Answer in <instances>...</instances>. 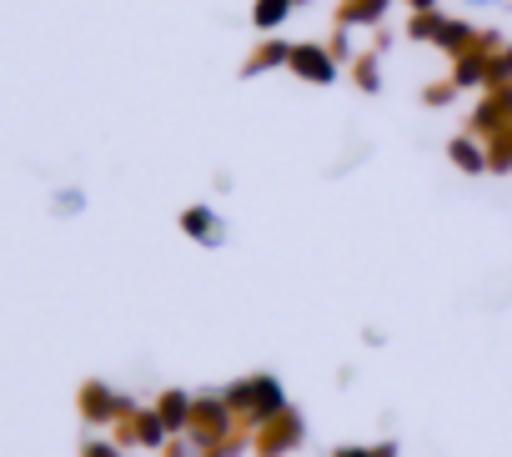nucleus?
Instances as JSON below:
<instances>
[{
    "label": "nucleus",
    "instance_id": "8",
    "mask_svg": "<svg viewBox=\"0 0 512 457\" xmlns=\"http://www.w3.org/2000/svg\"><path fill=\"white\" fill-rule=\"evenodd\" d=\"M387 6L392 0H347V6L337 11V21L352 31V26H377L382 16H387Z\"/></svg>",
    "mask_w": 512,
    "mask_h": 457
},
{
    "label": "nucleus",
    "instance_id": "14",
    "mask_svg": "<svg viewBox=\"0 0 512 457\" xmlns=\"http://www.w3.org/2000/svg\"><path fill=\"white\" fill-rule=\"evenodd\" d=\"M337 457H397V447L392 442H382V447H337Z\"/></svg>",
    "mask_w": 512,
    "mask_h": 457
},
{
    "label": "nucleus",
    "instance_id": "17",
    "mask_svg": "<svg viewBox=\"0 0 512 457\" xmlns=\"http://www.w3.org/2000/svg\"><path fill=\"white\" fill-rule=\"evenodd\" d=\"M407 6H412V11H432V6H437V0H407Z\"/></svg>",
    "mask_w": 512,
    "mask_h": 457
},
{
    "label": "nucleus",
    "instance_id": "9",
    "mask_svg": "<svg viewBox=\"0 0 512 457\" xmlns=\"http://www.w3.org/2000/svg\"><path fill=\"white\" fill-rule=\"evenodd\" d=\"M292 51L297 46H287V41H267V46H256V56L241 66L246 76H262V71H272V66H292Z\"/></svg>",
    "mask_w": 512,
    "mask_h": 457
},
{
    "label": "nucleus",
    "instance_id": "6",
    "mask_svg": "<svg viewBox=\"0 0 512 457\" xmlns=\"http://www.w3.org/2000/svg\"><path fill=\"white\" fill-rule=\"evenodd\" d=\"M181 232L196 237V242H206V247L221 242V226H216V211H211V206H186V211H181Z\"/></svg>",
    "mask_w": 512,
    "mask_h": 457
},
{
    "label": "nucleus",
    "instance_id": "4",
    "mask_svg": "<svg viewBox=\"0 0 512 457\" xmlns=\"http://www.w3.org/2000/svg\"><path fill=\"white\" fill-rule=\"evenodd\" d=\"M297 442H302V417H297L292 407L262 427V457H282V452H292Z\"/></svg>",
    "mask_w": 512,
    "mask_h": 457
},
{
    "label": "nucleus",
    "instance_id": "1",
    "mask_svg": "<svg viewBox=\"0 0 512 457\" xmlns=\"http://www.w3.org/2000/svg\"><path fill=\"white\" fill-rule=\"evenodd\" d=\"M221 397L231 402L236 417H246V427H267L272 417L287 412V392H282L277 377H246V382H231Z\"/></svg>",
    "mask_w": 512,
    "mask_h": 457
},
{
    "label": "nucleus",
    "instance_id": "10",
    "mask_svg": "<svg viewBox=\"0 0 512 457\" xmlns=\"http://www.w3.org/2000/svg\"><path fill=\"white\" fill-rule=\"evenodd\" d=\"M292 6L297 0H256V11H251V21L262 26V31H277L287 16H292Z\"/></svg>",
    "mask_w": 512,
    "mask_h": 457
},
{
    "label": "nucleus",
    "instance_id": "13",
    "mask_svg": "<svg viewBox=\"0 0 512 457\" xmlns=\"http://www.w3.org/2000/svg\"><path fill=\"white\" fill-rule=\"evenodd\" d=\"M352 76H357V86H362V91H377V86H382V81H377V51H372V56H357Z\"/></svg>",
    "mask_w": 512,
    "mask_h": 457
},
{
    "label": "nucleus",
    "instance_id": "2",
    "mask_svg": "<svg viewBox=\"0 0 512 457\" xmlns=\"http://www.w3.org/2000/svg\"><path fill=\"white\" fill-rule=\"evenodd\" d=\"M126 412H136V407L126 397H116L106 382H86L81 387V417L86 422H121Z\"/></svg>",
    "mask_w": 512,
    "mask_h": 457
},
{
    "label": "nucleus",
    "instance_id": "15",
    "mask_svg": "<svg viewBox=\"0 0 512 457\" xmlns=\"http://www.w3.org/2000/svg\"><path fill=\"white\" fill-rule=\"evenodd\" d=\"M452 91H457V81H447V86H427V91H422V101H427V106H447V101H452Z\"/></svg>",
    "mask_w": 512,
    "mask_h": 457
},
{
    "label": "nucleus",
    "instance_id": "7",
    "mask_svg": "<svg viewBox=\"0 0 512 457\" xmlns=\"http://www.w3.org/2000/svg\"><path fill=\"white\" fill-rule=\"evenodd\" d=\"M447 156H452V161H457V171H467V176H482V171L492 166V156H487L472 136H457V141L447 146Z\"/></svg>",
    "mask_w": 512,
    "mask_h": 457
},
{
    "label": "nucleus",
    "instance_id": "5",
    "mask_svg": "<svg viewBox=\"0 0 512 457\" xmlns=\"http://www.w3.org/2000/svg\"><path fill=\"white\" fill-rule=\"evenodd\" d=\"M191 412H196V397H186V392H161L156 397V417L166 422V432H186Z\"/></svg>",
    "mask_w": 512,
    "mask_h": 457
},
{
    "label": "nucleus",
    "instance_id": "11",
    "mask_svg": "<svg viewBox=\"0 0 512 457\" xmlns=\"http://www.w3.org/2000/svg\"><path fill=\"white\" fill-rule=\"evenodd\" d=\"M487 86L497 91V86H512V46H497L492 56H487Z\"/></svg>",
    "mask_w": 512,
    "mask_h": 457
},
{
    "label": "nucleus",
    "instance_id": "3",
    "mask_svg": "<svg viewBox=\"0 0 512 457\" xmlns=\"http://www.w3.org/2000/svg\"><path fill=\"white\" fill-rule=\"evenodd\" d=\"M292 71H297L302 81H312V86H327V81L337 76V56H332V51H322L317 41H307V46H297V51H292Z\"/></svg>",
    "mask_w": 512,
    "mask_h": 457
},
{
    "label": "nucleus",
    "instance_id": "12",
    "mask_svg": "<svg viewBox=\"0 0 512 457\" xmlns=\"http://www.w3.org/2000/svg\"><path fill=\"white\" fill-rule=\"evenodd\" d=\"M442 26H447V21H442L437 11H417V21L407 26V36H412V41H437V36H442Z\"/></svg>",
    "mask_w": 512,
    "mask_h": 457
},
{
    "label": "nucleus",
    "instance_id": "16",
    "mask_svg": "<svg viewBox=\"0 0 512 457\" xmlns=\"http://www.w3.org/2000/svg\"><path fill=\"white\" fill-rule=\"evenodd\" d=\"M86 457H121V452H116L111 442H91V447H86Z\"/></svg>",
    "mask_w": 512,
    "mask_h": 457
}]
</instances>
